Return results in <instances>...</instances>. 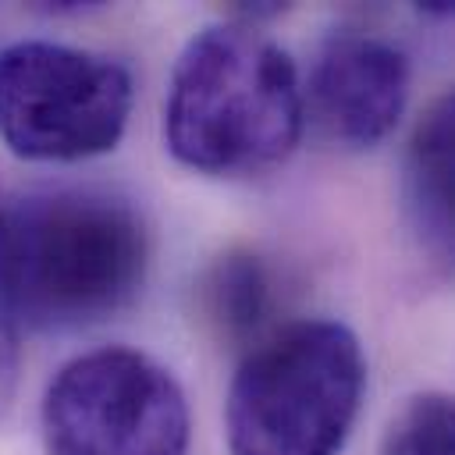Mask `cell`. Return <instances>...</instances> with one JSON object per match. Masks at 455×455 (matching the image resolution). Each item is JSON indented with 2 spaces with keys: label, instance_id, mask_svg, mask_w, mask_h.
<instances>
[{
  "label": "cell",
  "instance_id": "7",
  "mask_svg": "<svg viewBox=\"0 0 455 455\" xmlns=\"http://www.w3.org/2000/svg\"><path fill=\"white\" fill-rule=\"evenodd\" d=\"M451 135H455V103L444 92L416 121L405 149V178H402L409 224L437 263H448L451 256V156H455Z\"/></svg>",
  "mask_w": 455,
  "mask_h": 455
},
{
  "label": "cell",
  "instance_id": "6",
  "mask_svg": "<svg viewBox=\"0 0 455 455\" xmlns=\"http://www.w3.org/2000/svg\"><path fill=\"white\" fill-rule=\"evenodd\" d=\"M409 100L405 53L370 32H334L309 71V110L327 139L370 149L398 124Z\"/></svg>",
  "mask_w": 455,
  "mask_h": 455
},
{
  "label": "cell",
  "instance_id": "3",
  "mask_svg": "<svg viewBox=\"0 0 455 455\" xmlns=\"http://www.w3.org/2000/svg\"><path fill=\"white\" fill-rule=\"evenodd\" d=\"M366 384L359 338L338 320H302L252 348L224 405L231 455H338Z\"/></svg>",
  "mask_w": 455,
  "mask_h": 455
},
{
  "label": "cell",
  "instance_id": "4",
  "mask_svg": "<svg viewBox=\"0 0 455 455\" xmlns=\"http://www.w3.org/2000/svg\"><path fill=\"white\" fill-rule=\"evenodd\" d=\"M132 114L128 71L100 53L25 39L0 50V139L25 160L114 149Z\"/></svg>",
  "mask_w": 455,
  "mask_h": 455
},
{
  "label": "cell",
  "instance_id": "8",
  "mask_svg": "<svg viewBox=\"0 0 455 455\" xmlns=\"http://www.w3.org/2000/svg\"><path fill=\"white\" fill-rule=\"evenodd\" d=\"M203 313L220 338L242 341L256 334L270 313V274L252 252L220 256L203 277Z\"/></svg>",
  "mask_w": 455,
  "mask_h": 455
},
{
  "label": "cell",
  "instance_id": "10",
  "mask_svg": "<svg viewBox=\"0 0 455 455\" xmlns=\"http://www.w3.org/2000/svg\"><path fill=\"white\" fill-rule=\"evenodd\" d=\"M18 380V309L7 277V252H4V206H0V416L11 405Z\"/></svg>",
  "mask_w": 455,
  "mask_h": 455
},
{
  "label": "cell",
  "instance_id": "1",
  "mask_svg": "<svg viewBox=\"0 0 455 455\" xmlns=\"http://www.w3.org/2000/svg\"><path fill=\"white\" fill-rule=\"evenodd\" d=\"M306 103L288 53L245 21L210 25L174 60L164 139L192 171L259 174L281 164L302 132Z\"/></svg>",
  "mask_w": 455,
  "mask_h": 455
},
{
  "label": "cell",
  "instance_id": "9",
  "mask_svg": "<svg viewBox=\"0 0 455 455\" xmlns=\"http://www.w3.org/2000/svg\"><path fill=\"white\" fill-rule=\"evenodd\" d=\"M380 455H455L451 398L441 391L409 398L391 419L380 441Z\"/></svg>",
  "mask_w": 455,
  "mask_h": 455
},
{
  "label": "cell",
  "instance_id": "5",
  "mask_svg": "<svg viewBox=\"0 0 455 455\" xmlns=\"http://www.w3.org/2000/svg\"><path fill=\"white\" fill-rule=\"evenodd\" d=\"M46 455H185L188 402L167 366L135 348H96L43 395Z\"/></svg>",
  "mask_w": 455,
  "mask_h": 455
},
{
  "label": "cell",
  "instance_id": "2",
  "mask_svg": "<svg viewBox=\"0 0 455 455\" xmlns=\"http://www.w3.org/2000/svg\"><path fill=\"white\" fill-rule=\"evenodd\" d=\"M4 252L18 320L75 331L135 299L149 242L124 199L96 188H43L4 210Z\"/></svg>",
  "mask_w": 455,
  "mask_h": 455
}]
</instances>
